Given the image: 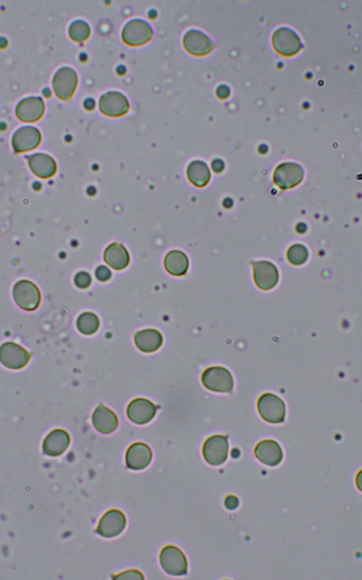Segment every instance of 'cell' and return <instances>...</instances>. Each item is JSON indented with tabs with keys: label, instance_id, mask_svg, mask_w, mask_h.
I'll list each match as a JSON object with an SVG mask.
<instances>
[{
	"label": "cell",
	"instance_id": "obj_19",
	"mask_svg": "<svg viewBox=\"0 0 362 580\" xmlns=\"http://www.w3.org/2000/svg\"><path fill=\"white\" fill-rule=\"evenodd\" d=\"M254 455L261 463L271 467L279 465L283 457L281 445L272 439L259 443L254 449Z\"/></svg>",
	"mask_w": 362,
	"mask_h": 580
},
{
	"label": "cell",
	"instance_id": "obj_17",
	"mask_svg": "<svg viewBox=\"0 0 362 580\" xmlns=\"http://www.w3.org/2000/svg\"><path fill=\"white\" fill-rule=\"evenodd\" d=\"M45 105L42 98L28 97L22 99L16 107V115L23 122H38L43 117Z\"/></svg>",
	"mask_w": 362,
	"mask_h": 580
},
{
	"label": "cell",
	"instance_id": "obj_21",
	"mask_svg": "<svg viewBox=\"0 0 362 580\" xmlns=\"http://www.w3.org/2000/svg\"><path fill=\"white\" fill-rule=\"evenodd\" d=\"M92 423L94 428L99 432L104 434L113 433L119 425L118 418L112 410L101 405L94 409L92 416Z\"/></svg>",
	"mask_w": 362,
	"mask_h": 580
},
{
	"label": "cell",
	"instance_id": "obj_37",
	"mask_svg": "<svg viewBox=\"0 0 362 580\" xmlns=\"http://www.w3.org/2000/svg\"><path fill=\"white\" fill-rule=\"evenodd\" d=\"M117 72L119 75H124L126 72V68L124 66H119L117 68Z\"/></svg>",
	"mask_w": 362,
	"mask_h": 580
},
{
	"label": "cell",
	"instance_id": "obj_16",
	"mask_svg": "<svg viewBox=\"0 0 362 580\" xmlns=\"http://www.w3.org/2000/svg\"><path fill=\"white\" fill-rule=\"evenodd\" d=\"M183 44L189 53L197 57L208 55L214 48L211 39L205 33L196 29L185 35Z\"/></svg>",
	"mask_w": 362,
	"mask_h": 580
},
{
	"label": "cell",
	"instance_id": "obj_30",
	"mask_svg": "<svg viewBox=\"0 0 362 580\" xmlns=\"http://www.w3.org/2000/svg\"><path fill=\"white\" fill-rule=\"evenodd\" d=\"M77 287L80 289H88L92 284V277L88 272L81 271L77 273L74 279Z\"/></svg>",
	"mask_w": 362,
	"mask_h": 580
},
{
	"label": "cell",
	"instance_id": "obj_9",
	"mask_svg": "<svg viewBox=\"0 0 362 580\" xmlns=\"http://www.w3.org/2000/svg\"><path fill=\"white\" fill-rule=\"evenodd\" d=\"M31 355L21 346L14 342H6L0 347V362L3 366L19 370L30 362Z\"/></svg>",
	"mask_w": 362,
	"mask_h": 580
},
{
	"label": "cell",
	"instance_id": "obj_20",
	"mask_svg": "<svg viewBox=\"0 0 362 580\" xmlns=\"http://www.w3.org/2000/svg\"><path fill=\"white\" fill-rule=\"evenodd\" d=\"M71 442L69 434L63 429H54L44 439L43 449L45 454L57 457L68 449Z\"/></svg>",
	"mask_w": 362,
	"mask_h": 580
},
{
	"label": "cell",
	"instance_id": "obj_34",
	"mask_svg": "<svg viewBox=\"0 0 362 580\" xmlns=\"http://www.w3.org/2000/svg\"><path fill=\"white\" fill-rule=\"evenodd\" d=\"M212 167L214 172L220 173L225 169L224 161L220 159L214 160L212 163Z\"/></svg>",
	"mask_w": 362,
	"mask_h": 580
},
{
	"label": "cell",
	"instance_id": "obj_4",
	"mask_svg": "<svg viewBox=\"0 0 362 580\" xmlns=\"http://www.w3.org/2000/svg\"><path fill=\"white\" fill-rule=\"evenodd\" d=\"M228 438L223 435H214L204 443L203 457L210 465H221L228 460Z\"/></svg>",
	"mask_w": 362,
	"mask_h": 580
},
{
	"label": "cell",
	"instance_id": "obj_32",
	"mask_svg": "<svg viewBox=\"0 0 362 580\" xmlns=\"http://www.w3.org/2000/svg\"><path fill=\"white\" fill-rule=\"evenodd\" d=\"M240 501L236 496L230 495L225 500V505L229 510H236L239 507Z\"/></svg>",
	"mask_w": 362,
	"mask_h": 580
},
{
	"label": "cell",
	"instance_id": "obj_23",
	"mask_svg": "<svg viewBox=\"0 0 362 580\" xmlns=\"http://www.w3.org/2000/svg\"><path fill=\"white\" fill-rule=\"evenodd\" d=\"M134 342L139 350L146 354H151L161 347L163 339L159 331L145 329L135 334Z\"/></svg>",
	"mask_w": 362,
	"mask_h": 580
},
{
	"label": "cell",
	"instance_id": "obj_31",
	"mask_svg": "<svg viewBox=\"0 0 362 580\" xmlns=\"http://www.w3.org/2000/svg\"><path fill=\"white\" fill-rule=\"evenodd\" d=\"M96 276L98 280L105 282L110 280L112 273H111L110 269L105 267V265H101V267L97 269Z\"/></svg>",
	"mask_w": 362,
	"mask_h": 580
},
{
	"label": "cell",
	"instance_id": "obj_8",
	"mask_svg": "<svg viewBox=\"0 0 362 580\" xmlns=\"http://www.w3.org/2000/svg\"><path fill=\"white\" fill-rule=\"evenodd\" d=\"M304 169L296 163H283L279 165L274 173V182L279 188L287 190L301 184Z\"/></svg>",
	"mask_w": 362,
	"mask_h": 580
},
{
	"label": "cell",
	"instance_id": "obj_3",
	"mask_svg": "<svg viewBox=\"0 0 362 580\" xmlns=\"http://www.w3.org/2000/svg\"><path fill=\"white\" fill-rule=\"evenodd\" d=\"M160 563L167 574L182 576L188 573V561L182 550L174 545L164 547L160 553Z\"/></svg>",
	"mask_w": 362,
	"mask_h": 580
},
{
	"label": "cell",
	"instance_id": "obj_27",
	"mask_svg": "<svg viewBox=\"0 0 362 580\" xmlns=\"http://www.w3.org/2000/svg\"><path fill=\"white\" fill-rule=\"evenodd\" d=\"M77 326L82 334L92 335L96 334L100 327V319L93 313H83L78 318Z\"/></svg>",
	"mask_w": 362,
	"mask_h": 580
},
{
	"label": "cell",
	"instance_id": "obj_36",
	"mask_svg": "<svg viewBox=\"0 0 362 580\" xmlns=\"http://www.w3.org/2000/svg\"><path fill=\"white\" fill-rule=\"evenodd\" d=\"M8 46V41L5 37L0 39V48H6Z\"/></svg>",
	"mask_w": 362,
	"mask_h": 580
},
{
	"label": "cell",
	"instance_id": "obj_7",
	"mask_svg": "<svg viewBox=\"0 0 362 580\" xmlns=\"http://www.w3.org/2000/svg\"><path fill=\"white\" fill-rule=\"evenodd\" d=\"M154 32L150 25L145 20L130 21L123 29L122 39L127 45L141 46L153 39Z\"/></svg>",
	"mask_w": 362,
	"mask_h": 580
},
{
	"label": "cell",
	"instance_id": "obj_14",
	"mask_svg": "<svg viewBox=\"0 0 362 580\" xmlns=\"http://www.w3.org/2000/svg\"><path fill=\"white\" fill-rule=\"evenodd\" d=\"M157 412V406L149 400L139 398L131 401L127 408V416L135 424L145 425L150 422Z\"/></svg>",
	"mask_w": 362,
	"mask_h": 580
},
{
	"label": "cell",
	"instance_id": "obj_22",
	"mask_svg": "<svg viewBox=\"0 0 362 580\" xmlns=\"http://www.w3.org/2000/svg\"><path fill=\"white\" fill-rule=\"evenodd\" d=\"M28 164L32 172L43 180L54 176L57 172L55 160L45 153H35L28 157Z\"/></svg>",
	"mask_w": 362,
	"mask_h": 580
},
{
	"label": "cell",
	"instance_id": "obj_12",
	"mask_svg": "<svg viewBox=\"0 0 362 580\" xmlns=\"http://www.w3.org/2000/svg\"><path fill=\"white\" fill-rule=\"evenodd\" d=\"M99 107L103 114L110 117H119L128 113L130 103L125 95L118 91H109L102 95Z\"/></svg>",
	"mask_w": 362,
	"mask_h": 580
},
{
	"label": "cell",
	"instance_id": "obj_29",
	"mask_svg": "<svg viewBox=\"0 0 362 580\" xmlns=\"http://www.w3.org/2000/svg\"><path fill=\"white\" fill-rule=\"evenodd\" d=\"M308 251L305 246L301 244H295L290 247L287 252V258L294 265H302L306 263L308 259Z\"/></svg>",
	"mask_w": 362,
	"mask_h": 580
},
{
	"label": "cell",
	"instance_id": "obj_5",
	"mask_svg": "<svg viewBox=\"0 0 362 580\" xmlns=\"http://www.w3.org/2000/svg\"><path fill=\"white\" fill-rule=\"evenodd\" d=\"M272 40L274 49L285 57L296 55L303 47L299 36L289 28H279Z\"/></svg>",
	"mask_w": 362,
	"mask_h": 580
},
{
	"label": "cell",
	"instance_id": "obj_18",
	"mask_svg": "<svg viewBox=\"0 0 362 580\" xmlns=\"http://www.w3.org/2000/svg\"><path fill=\"white\" fill-rule=\"evenodd\" d=\"M153 454L150 447L143 443H135L126 452V465L130 470H142L150 465Z\"/></svg>",
	"mask_w": 362,
	"mask_h": 580
},
{
	"label": "cell",
	"instance_id": "obj_11",
	"mask_svg": "<svg viewBox=\"0 0 362 580\" xmlns=\"http://www.w3.org/2000/svg\"><path fill=\"white\" fill-rule=\"evenodd\" d=\"M126 526L125 514L112 509L102 516L97 528V533L102 537L113 538L119 536Z\"/></svg>",
	"mask_w": 362,
	"mask_h": 580
},
{
	"label": "cell",
	"instance_id": "obj_26",
	"mask_svg": "<svg viewBox=\"0 0 362 580\" xmlns=\"http://www.w3.org/2000/svg\"><path fill=\"white\" fill-rule=\"evenodd\" d=\"M187 175L189 181L197 188H203L211 180V172L208 164L201 160L192 161L188 165Z\"/></svg>",
	"mask_w": 362,
	"mask_h": 580
},
{
	"label": "cell",
	"instance_id": "obj_15",
	"mask_svg": "<svg viewBox=\"0 0 362 580\" xmlns=\"http://www.w3.org/2000/svg\"><path fill=\"white\" fill-rule=\"evenodd\" d=\"M41 140H42V135L38 128L24 126L14 133L12 145L16 153H23L38 147Z\"/></svg>",
	"mask_w": 362,
	"mask_h": 580
},
{
	"label": "cell",
	"instance_id": "obj_28",
	"mask_svg": "<svg viewBox=\"0 0 362 580\" xmlns=\"http://www.w3.org/2000/svg\"><path fill=\"white\" fill-rule=\"evenodd\" d=\"M90 29L88 23L83 20H76L69 28V35L74 41L81 43L88 39Z\"/></svg>",
	"mask_w": 362,
	"mask_h": 580
},
{
	"label": "cell",
	"instance_id": "obj_35",
	"mask_svg": "<svg viewBox=\"0 0 362 580\" xmlns=\"http://www.w3.org/2000/svg\"><path fill=\"white\" fill-rule=\"evenodd\" d=\"M85 108L86 109L92 110L94 108V101L92 99H88L85 102Z\"/></svg>",
	"mask_w": 362,
	"mask_h": 580
},
{
	"label": "cell",
	"instance_id": "obj_24",
	"mask_svg": "<svg viewBox=\"0 0 362 580\" xmlns=\"http://www.w3.org/2000/svg\"><path fill=\"white\" fill-rule=\"evenodd\" d=\"M104 259L107 264L117 271H122L130 264V255L122 244L113 243L106 248Z\"/></svg>",
	"mask_w": 362,
	"mask_h": 580
},
{
	"label": "cell",
	"instance_id": "obj_13",
	"mask_svg": "<svg viewBox=\"0 0 362 580\" xmlns=\"http://www.w3.org/2000/svg\"><path fill=\"white\" fill-rule=\"evenodd\" d=\"M253 265L254 280L259 288L270 290L277 285L279 273L276 267L270 261H256Z\"/></svg>",
	"mask_w": 362,
	"mask_h": 580
},
{
	"label": "cell",
	"instance_id": "obj_25",
	"mask_svg": "<svg viewBox=\"0 0 362 580\" xmlns=\"http://www.w3.org/2000/svg\"><path fill=\"white\" fill-rule=\"evenodd\" d=\"M164 267L172 276H183L186 275L189 261L186 254L180 251H172L165 257Z\"/></svg>",
	"mask_w": 362,
	"mask_h": 580
},
{
	"label": "cell",
	"instance_id": "obj_10",
	"mask_svg": "<svg viewBox=\"0 0 362 580\" xmlns=\"http://www.w3.org/2000/svg\"><path fill=\"white\" fill-rule=\"evenodd\" d=\"M77 74L71 68H63L57 70L53 77V90L57 97L63 101L72 98L77 89Z\"/></svg>",
	"mask_w": 362,
	"mask_h": 580
},
{
	"label": "cell",
	"instance_id": "obj_1",
	"mask_svg": "<svg viewBox=\"0 0 362 580\" xmlns=\"http://www.w3.org/2000/svg\"><path fill=\"white\" fill-rule=\"evenodd\" d=\"M257 407L261 416L271 424H279L285 420V402L274 394L265 393L259 398Z\"/></svg>",
	"mask_w": 362,
	"mask_h": 580
},
{
	"label": "cell",
	"instance_id": "obj_2",
	"mask_svg": "<svg viewBox=\"0 0 362 580\" xmlns=\"http://www.w3.org/2000/svg\"><path fill=\"white\" fill-rule=\"evenodd\" d=\"M201 381L204 387L212 392L232 393L233 391V376L225 367L208 368L201 376Z\"/></svg>",
	"mask_w": 362,
	"mask_h": 580
},
{
	"label": "cell",
	"instance_id": "obj_33",
	"mask_svg": "<svg viewBox=\"0 0 362 580\" xmlns=\"http://www.w3.org/2000/svg\"><path fill=\"white\" fill-rule=\"evenodd\" d=\"M230 95V89L226 85H221L217 90V95L220 99H228Z\"/></svg>",
	"mask_w": 362,
	"mask_h": 580
},
{
	"label": "cell",
	"instance_id": "obj_6",
	"mask_svg": "<svg viewBox=\"0 0 362 580\" xmlns=\"http://www.w3.org/2000/svg\"><path fill=\"white\" fill-rule=\"evenodd\" d=\"M13 296L16 304L24 310L34 311L39 308L41 293L39 288L31 281H19L14 285Z\"/></svg>",
	"mask_w": 362,
	"mask_h": 580
}]
</instances>
